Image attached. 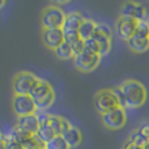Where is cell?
Returning a JSON list of instances; mask_svg holds the SVG:
<instances>
[{"mask_svg":"<svg viewBox=\"0 0 149 149\" xmlns=\"http://www.w3.org/2000/svg\"><path fill=\"white\" fill-rule=\"evenodd\" d=\"M123 109H139L145 103L148 97L147 88L141 81L135 79L124 80L119 86L114 88Z\"/></svg>","mask_w":149,"mask_h":149,"instance_id":"1","label":"cell"},{"mask_svg":"<svg viewBox=\"0 0 149 149\" xmlns=\"http://www.w3.org/2000/svg\"><path fill=\"white\" fill-rule=\"evenodd\" d=\"M94 107L100 114L109 113L111 110L122 107L120 101H119L118 95H116L114 88H106V89H101L95 93L94 95Z\"/></svg>","mask_w":149,"mask_h":149,"instance_id":"2","label":"cell"},{"mask_svg":"<svg viewBox=\"0 0 149 149\" xmlns=\"http://www.w3.org/2000/svg\"><path fill=\"white\" fill-rule=\"evenodd\" d=\"M127 45L134 52H145L149 49V28L147 20H143L137 22L136 30L134 36L127 41Z\"/></svg>","mask_w":149,"mask_h":149,"instance_id":"3","label":"cell"},{"mask_svg":"<svg viewBox=\"0 0 149 149\" xmlns=\"http://www.w3.org/2000/svg\"><path fill=\"white\" fill-rule=\"evenodd\" d=\"M39 81V77L37 74L28 72V71H21L16 73L12 81V89L15 94L20 95H30L31 90L34 89L36 84Z\"/></svg>","mask_w":149,"mask_h":149,"instance_id":"4","label":"cell"},{"mask_svg":"<svg viewBox=\"0 0 149 149\" xmlns=\"http://www.w3.org/2000/svg\"><path fill=\"white\" fill-rule=\"evenodd\" d=\"M65 13L58 5H49L43 9L41 24L43 29H62L64 24Z\"/></svg>","mask_w":149,"mask_h":149,"instance_id":"5","label":"cell"},{"mask_svg":"<svg viewBox=\"0 0 149 149\" xmlns=\"http://www.w3.org/2000/svg\"><path fill=\"white\" fill-rule=\"evenodd\" d=\"M101 59H102V56L100 54H95V52L84 49L80 54L74 55L73 64L81 72H92L100 65Z\"/></svg>","mask_w":149,"mask_h":149,"instance_id":"6","label":"cell"},{"mask_svg":"<svg viewBox=\"0 0 149 149\" xmlns=\"http://www.w3.org/2000/svg\"><path fill=\"white\" fill-rule=\"evenodd\" d=\"M93 39L97 42L101 56H105V55H107L111 51L113 33H111V29L106 24H97Z\"/></svg>","mask_w":149,"mask_h":149,"instance_id":"7","label":"cell"},{"mask_svg":"<svg viewBox=\"0 0 149 149\" xmlns=\"http://www.w3.org/2000/svg\"><path fill=\"white\" fill-rule=\"evenodd\" d=\"M101 120L103 126L109 130H120L127 123V114L123 107L111 110L109 113L101 114Z\"/></svg>","mask_w":149,"mask_h":149,"instance_id":"8","label":"cell"},{"mask_svg":"<svg viewBox=\"0 0 149 149\" xmlns=\"http://www.w3.org/2000/svg\"><path fill=\"white\" fill-rule=\"evenodd\" d=\"M12 109L15 114L18 116H26V115H33L37 113L34 101L30 95H20L15 94L12 98Z\"/></svg>","mask_w":149,"mask_h":149,"instance_id":"9","label":"cell"},{"mask_svg":"<svg viewBox=\"0 0 149 149\" xmlns=\"http://www.w3.org/2000/svg\"><path fill=\"white\" fill-rule=\"evenodd\" d=\"M137 22H139V21L134 20V18L119 16L115 21V31H116V34H118V37L127 42L134 36L135 30H136Z\"/></svg>","mask_w":149,"mask_h":149,"instance_id":"10","label":"cell"},{"mask_svg":"<svg viewBox=\"0 0 149 149\" xmlns=\"http://www.w3.org/2000/svg\"><path fill=\"white\" fill-rule=\"evenodd\" d=\"M120 16L134 18L136 21L147 20V8L143 4H139L136 1H127L122 5Z\"/></svg>","mask_w":149,"mask_h":149,"instance_id":"11","label":"cell"},{"mask_svg":"<svg viewBox=\"0 0 149 149\" xmlns=\"http://www.w3.org/2000/svg\"><path fill=\"white\" fill-rule=\"evenodd\" d=\"M38 127H39L38 115H37V114H33V115L18 116L13 128L17 130V131L24 132V134L36 135L37 131H38Z\"/></svg>","mask_w":149,"mask_h":149,"instance_id":"12","label":"cell"},{"mask_svg":"<svg viewBox=\"0 0 149 149\" xmlns=\"http://www.w3.org/2000/svg\"><path fill=\"white\" fill-rule=\"evenodd\" d=\"M42 41L47 49L55 51L64 42V33L62 29H43L42 30Z\"/></svg>","mask_w":149,"mask_h":149,"instance_id":"13","label":"cell"},{"mask_svg":"<svg viewBox=\"0 0 149 149\" xmlns=\"http://www.w3.org/2000/svg\"><path fill=\"white\" fill-rule=\"evenodd\" d=\"M47 123L54 131L55 136H62L63 134H65L72 127V124L65 118H63L60 115H55V114H47Z\"/></svg>","mask_w":149,"mask_h":149,"instance_id":"14","label":"cell"},{"mask_svg":"<svg viewBox=\"0 0 149 149\" xmlns=\"http://www.w3.org/2000/svg\"><path fill=\"white\" fill-rule=\"evenodd\" d=\"M38 120H39V127H38V131H37L36 136L42 144H47L50 140L55 137L54 131H52L51 127L47 123V114L38 115Z\"/></svg>","mask_w":149,"mask_h":149,"instance_id":"15","label":"cell"},{"mask_svg":"<svg viewBox=\"0 0 149 149\" xmlns=\"http://www.w3.org/2000/svg\"><path fill=\"white\" fill-rule=\"evenodd\" d=\"M82 21H84V17H82L81 13L79 10H72V12L65 15L62 30L63 31H77Z\"/></svg>","mask_w":149,"mask_h":149,"instance_id":"16","label":"cell"},{"mask_svg":"<svg viewBox=\"0 0 149 149\" xmlns=\"http://www.w3.org/2000/svg\"><path fill=\"white\" fill-rule=\"evenodd\" d=\"M52 92H55V90H54V88L51 86V84H50L47 80L39 79V81L36 84L34 89L31 90L30 97L33 98V101H38V100H41V98L49 95L50 93H52Z\"/></svg>","mask_w":149,"mask_h":149,"instance_id":"17","label":"cell"},{"mask_svg":"<svg viewBox=\"0 0 149 149\" xmlns=\"http://www.w3.org/2000/svg\"><path fill=\"white\" fill-rule=\"evenodd\" d=\"M95 26H97V22H95L94 20H92V18H84V21L81 22L79 30H77L79 37L84 42L88 41V39H90V38H93L94 31H95Z\"/></svg>","mask_w":149,"mask_h":149,"instance_id":"18","label":"cell"},{"mask_svg":"<svg viewBox=\"0 0 149 149\" xmlns=\"http://www.w3.org/2000/svg\"><path fill=\"white\" fill-rule=\"evenodd\" d=\"M64 33V42L71 46L73 54L77 55L84 50V41L79 37L77 31H63Z\"/></svg>","mask_w":149,"mask_h":149,"instance_id":"19","label":"cell"},{"mask_svg":"<svg viewBox=\"0 0 149 149\" xmlns=\"http://www.w3.org/2000/svg\"><path fill=\"white\" fill-rule=\"evenodd\" d=\"M63 139L65 140V143L68 144L70 148H76L81 144V140H82V135H81V131H80L77 127L72 126L70 130H68L65 134L62 135Z\"/></svg>","mask_w":149,"mask_h":149,"instance_id":"20","label":"cell"},{"mask_svg":"<svg viewBox=\"0 0 149 149\" xmlns=\"http://www.w3.org/2000/svg\"><path fill=\"white\" fill-rule=\"evenodd\" d=\"M127 141H130L131 144L136 145V147H139V148H141V149H144V148L148 145V143H149L147 137H145L144 135L141 134L140 128L134 130V131L130 134V136H128V139H127Z\"/></svg>","mask_w":149,"mask_h":149,"instance_id":"21","label":"cell"},{"mask_svg":"<svg viewBox=\"0 0 149 149\" xmlns=\"http://www.w3.org/2000/svg\"><path fill=\"white\" fill-rule=\"evenodd\" d=\"M55 54L59 59H63V60H68V59H73L74 58V54L71 49V46L67 43V42H63L56 50H55Z\"/></svg>","mask_w":149,"mask_h":149,"instance_id":"22","label":"cell"},{"mask_svg":"<svg viewBox=\"0 0 149 149\" xmlns=\"http://www.w3.org/2000/svg\"><path fill=\"white\" fill-rule=\"evenodd\" d=\"M45 149H71V148L68 147V144L63 139V136H55L47 144H45Z\"/></svg>","mask_w":149,"mask_h":149,"instance_id":"23","label":"cell"},{"mask_svg":"<svg viewBox=\"0 0 149 149\" xmlns=\"http://www.w3.org/2000/svg\"><path fill=\"white\" fill-rule=\"evenodd\" d=\"M21 147H22V149H45V144H42L34 135V136L29 137L25 141L21 143Z\"/></svg>","mask_w":149,"mask_h":149,"instance_id":"24","label":"cell"},{"mask_svg":"<svg viewBox=\"0 0 149 149\" xmlns=\"http://www.w3.org/2000/svg\"><path fill=\"white\" fill-rule=\"evenodd\" d=\"M1 137L4 139L7 149H22L21 144L15 139V137L12 136V134H7V135H3L1 134Z\"/></svg>","mask_w":149,"mask_h":149,"instance_id":"25","label":"cell"},{"mask_svg":"<svg viewBox=\"0 0 149 149\" xmlns=\"http://www.w3.org/2000/svg\"><path fill=\"white\" fill-rule=\"evenodd\" d=\"M84 49L89 50V51H92V52H95V54H100L98 45H97V42H95L93 38H90V39H88V41L84 42Z\"/></svg>","mask_w":149,"mask_h":149,"instance_id":"26","label":"cell"},{"mask_svg":"<svg viewBox=\"0 0 149 149\" xmlns=\"http://www.w3.org/2000/svg\"><path fill=\"white\" fill-rule=\"evenodd\" d=\"M122 149H141V148H139V147H136V145L131 144L130 141H126L123 144V147H122Z\"/></svg>","mask_w":149,"mask_h":149,"instance_id":"27","label":"cell"},{"mask_svg":"<svg viewBox=\"0 0 149 149\" xmlns=\"http://www.w3.org/2000/svg\"><path fill=\"white\" fill-rule=\"evenodd\" d=\"M0 149H7V147H5V141L3 137H0Z\"/></svg>","mask_w":149,"mask_h":149,"instance_id":"28","label":"cell"},{"mask_svg":"<svg viewBox=\"0 0 149 149\" xmlns=\"http://www.w3.org/2000/svg\"><path fill=\"white\" fill-rule=\"evenodd\" d=\"M4 5H5V1H0V8L4 7Z\"/></svg>","mask_w":149,"mask_h":149,"instance_id":"29","label":"cell"},{"mask_svg":"<svg viewBox=\"0 0 149 149\" xmlns=\"http://www.w3.org/2000/svg\"><path fill=\"white\" fill-rule=\"evenodd\" d=\"M144 149H149V143H148V145H147V147H145Z\"/></svg>","mask_w":149,"mask_h":149,"instance_id":"30","label":"cell"},{"mask_svg":"<svg viewBox=\"0 0 149 149\" xmlns=\"http://www.w3.org/2000/svg\"><path fill=\"white\" fill-rule=\"evenodd\" d=\"M147 22H148V28H149V18H147Z\"/></svg>","mask_w":149,"mask_h":149,"instance_id":"31","label":"cell"},{"mask_svg":"<svg viewBox=\"0 0 149 149\" xmlns=\"http://www.w3.org/2000/svg\"><path fill=\"white\" fill-rule=\"evenodd\" d=\"M0 137H1V132H0Z\"/></svg>","mask_w":149,"mask_h":149,"instance_id":"32","label":"cell"}]
</instances>
